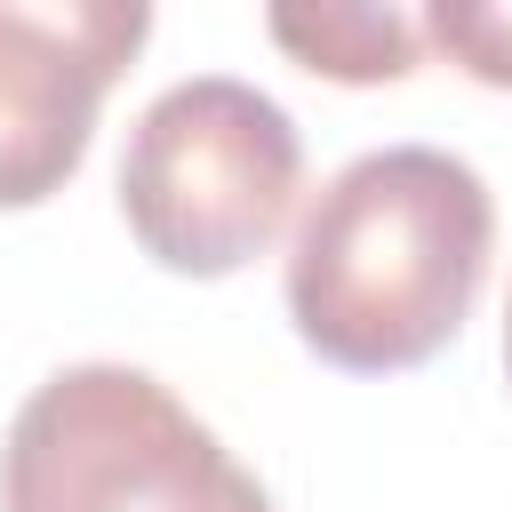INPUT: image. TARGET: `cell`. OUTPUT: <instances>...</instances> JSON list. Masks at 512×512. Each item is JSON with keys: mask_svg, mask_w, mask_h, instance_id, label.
<instances>
[{"mask_svg": "<svg viewBox=\"0 0 512 512\" xmlns=\"http://www.w3.org/2000/svg\"><path fill=\"white\" fill-rule=\"evenodd\" d=\"M496 248V200L472 160L440 144H384L344 160L288 240V320L344 376L432 360Z\"/></svg>", "mask_w": 512, "mask_h": 512, "instance_id": "1", "label": "cell"}, {"mask_svg": "<svg viewBox=\"0 0 512 512\" xmlns=\"http://www.w3.org/2000/svg\"><path fill=\"white\" fill-rule=\"evenodd\" d=\"M0 512H272V496L160 376L80 360L16 408Z\"/></svg>", "mask_w": 512, "mask_h": 512, "instance_id": "2", "label": "cell"}, {"mask_svg": "<svg viewBox=\"0 0 512 512\" xmlns=\"http://www.w3.org/2000/svg\"><path fill=\"white\" fill-rule=\"evenodd\" d=\"M304 192L296 120L232 72L160 88L120 152V216L160 272L224 280L256 264Z\"/></svg>", "mask_w": 512, "mask_h": 512, "instance_id": "3", "label": "cell"}, {"mask_svg": "<svg viewBox=\"0 0 512 512\" xmlns=\"http://www.w3.org/2000/svg\"><path fill=\"white\" fill-rule=\"evenodd\" d=\"M144 32V0H0V208H40L72 184Z\"/></svg>", "mask_w": 512, "mask_h": 512, "instance_id": "4", "label": "cell"}, {"mask_svg": "<svg viewBox=\"0 0 512 512\" xmlns=\"http://www.w3.org/2000/svg\"><path fill=\"white\" fill-rule=\"evenodd\" d=\"M264 32L328 80H400L416 72V24L400 8H360V0H328V8H272Z\"/></svg>", "mask_w": 512, "mask_h": 512, "instance_id": "5", "label": "cell"}, {"mask_svg": "<svg viewBox=\"0 0 512 512\" xmlns=\"http://www.w3.org/2000/svg\"><path fill=\"white\" fill-rule=\"evenodd\" d=\"M448 64H464L488 88H512V0H432L416 24Z\"/></svg>", "mask_w": 512, "mask_h": 512, "instance_id": "6", "label": "cell"}, {"mask_svg": "<svg viewBox=\"0 0 512 512\" xmlns=\"http://www.w3.org/2000/svg\"><path fill=\"white\" fill-rule=\"evenodd\" d=\"M504 376H512V304H504Z\"/></svg>", "mask_w": 512, "mask_h": 512, "instance_id": "7", "label": "cell"}]
</instances>
